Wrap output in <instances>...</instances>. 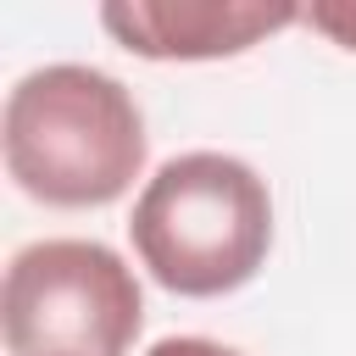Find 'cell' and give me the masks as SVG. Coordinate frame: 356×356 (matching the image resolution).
<instances>
[{"instance_id": "obj_6", "label": "cell", "mask_w": 356, "mask_h": 356, "mask_svg": "<svg viewBox=\"0 0 356 356\" xmlns=\"http://www.w3.org/2000/svg\"><path fill=\"white\" fill-rule=\"evenodd\" d=\"M145 356H239V350L217 345V339H200V334H172V339H156Z\"/></svg>"}, {"instance_id": "obj_3", "label": "cell", "mask_w": 356, "mask_h": 356, "mask_svg": "<svg viewBox=\"0 0 356 356\" xmlns=\"http://www.w3.org/2000/svg\"><path fill=\"white\" fill-rule=\"evenodd\" d=\"M0 328L11 356H128L145 328V295L111 245L39 239L6 267Z\"/></svg>"}, {"instance_id": "obj_1", "label": "cell", "mask_w": 356, "mask_h": 356, "mask_svg": "<svg viewBox=\"0 0 356 356\" xmlns=\"http://www.w3.org/2000/svg\"><path fill=\"white\" fill-rule=\"evenodd\" d=\"M6 172L44 206H111L145 167L139 100L100 67L56 61L6 95Z\"/></svg>"}, {"instance_id": "obj_2", "label": "cell", "mask_w": 356, "mask_h": 356, "mask_svg": "<svg viewBox=\"0 0 356 356\" xmlns=\"http://www.w3.org/2000/svg\"><path fill=\"white\" fill-rule=\"evenodd\" d=\"M134 256L172 295L211 300L250 284L273 250L267 178L222 150H189L156 167L128 217Z\"/></svg>"}, {"instance_id": "obj_4", "label": "cell", "mask_w": 356, "mask_h": 356, "mask_svg": "<svg viewBox=\"0 0 356 356\" xmlns=\"http://www.w3.org/2000/svg\"><path fill=\"white\" fill-rule=\"evenodd\" d=\"M100 22L134 56L217 61L300 22V6H284V0L273 6L267 0H117V6H100Z\"/></svg>"}, {"instance_id": "obj_5", "label": "cell", "mask_w": 356, "mask_h": 356, "mask_svg": "<svg viewBox=\"0 0 356 356\" xmlns=\"http://www.w3.org/2000/svg\"><path fill=\"white\" fill-rule=\"evenodd\" d=\"M300 22H312L317 33H328L345 50H356V0H317L300 11Z\"/></svg>"}]
</instances>
